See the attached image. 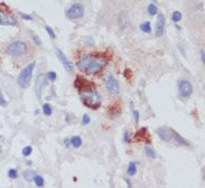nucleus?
<instances>
[{
  "mask_svg": "<svg viewBox=\"0 0 205 188\" xmlns=\"http://www.w3.org/2000/svg\"><path fill=\"white\" fill-rule=\"evenodd\" d=\"M107 61L102 56L98 55H85L79 59L77 68L84 73L90 75H95L104 68Z\"/></svg>",
  "mask_w": 205,
  "mask_h": 188,
  "instance_id": "obj_1",
  "label": "nucleus"
},
{
  "mask_svg": "<svg viewBox=\"0 0 205 188\" xmlns=\"http://www.w3.org/2000/svg\"><path fill=\"white\" fill-rule=\"evenodd\" d=\"M82 98H83V102L84 104L91 109H96L99 106L101 105V102H102V99H101V95L96 92V91L92 90V89H87L82 93Z\"/></svg>",
  "mask_w": 205,
  "mask_h": 188,
  "instance_id": "obj_2",
  "label": "nucleus"
},
{
  "mask_svg": "<svg viewBox=\"0 0 205 188\" xmlns=\"http://www.w3.org/2000/svg\"><path fill=\"white\" fill-rule=\"evenodd\" d=\"M35 66H36V62H33L30 63V64H28L27 66L20 72L19 76L17 78V83H18V85H19L20 87H28V86H29Z\"/></svg>",
  "mask_w": 205,
  "mask_h": 188,
  "instance_id": "obj_3",
  "label": "nucleus"
},
{
  "mask_svg": "<svg viewBox=\"0 0 205 188\" xmlns=\"http://www.w3.org/2000/svg\"><path fill=\"white\" fill-rule=\"evenodd\" d=\"M28 52V45L23 40H16L12 42L7 47V53L11 55L14 57H19V56H24Z\"/></svg>",
  "mask_w": 205,
  "mask_h": 188,
  "instance_id": "obj_4",
  "label": "nucleus"
},
{
  "mask_svg": "<svg viewBox=\"0 0 205 188\" xmlns=\"http://www.w3.org/2000/svg\"><path fill=\"white\" fill-rule=\"evenodd\" d=\"M0 25H4V26H18L17 19L11 15L9 8L5 4H0Z\"/></svg>",
  "mask_w": 205,
  "mask_h": 188,
  "instance_id": "obj_5",
  "label": "nucleus"
},
{
  "mask_svg": "<svg viewBox=\"0 0 205 188\" xmlns=\"http://www.w3.org/2000/svg\"><path fill=\"white\" fill-rule=\"evenodd\" d=\"M84 15V7L82 4L75 2L66 10V17L71 20H76L82 18Z\"/></svg>",
  "mask_w": 205,
  "mask_h": 188,
  "instance_id": "obj_6",
  "label": "nucleus"
},
{
  "mask_svg": "<svg viewBox=\"0 0 205 188\" xmlns=\"http://www.w3.org/2000/svg\"><path fill=\"white\" fill-rule=\"evenodd\" d=\"M104 84L107 90L110 92L111 94H118L120 91V84L117 78L111 74H107L106 78H104Z\"/></svg>",
  "mask_w": 205,
  "mask_h": 188,
  "instance_id": "obj_7",
  "label": "nucleus"
},
{
  "mask_svg": "<svg viewBox=\"0 0 205 188\" xmlns=\"http://www.w3.org/2000/svg\"><path fill=\"white\" fill-rule=\"evenodd\" d=\"M178 91L183 98H189L193 94V85L187 80H181L178 82Z\"/></svg>",
  "mask_w": 205,
  "mask_h": 188,
  "instance_id": "obj_8",
  "label": "nucleus"
},
{
  "mask_svg": "<svg viewBox=\"0 0 205 188\" xmlns=\"http://www.w3.org/2000/svg\"><path fill=\"white\" fill-rule=\"evenodd\" d=\"M47 84V76L46 74H39L36 78V82H35V92H36V95H37V98H39L42 96V92H43V89L45 87V85Z\"/></svg>",
  "mask_w": 205,
  "mask_h": 188,
  "instance_id": "obj_9",
  "label": "nucleus"
},
{
  "mask_svg": "<svg viewBox=\"0 0 205 188\" xmlns=\"http://www.w3.org/2000/svg\"><path fill=\"white\" fill-rule=\"evenodd\" d=\"M165 25H166V18L162 14H158L157 16V21H156V31L155 35L156 37H162L164 33H165Z\"/></svg>",
  "mask_w": 205,
  "mask_h": 188,
  "instance_id": "obj_10",
  "label": "nucleus"
},
{
  "mask_svg": "<svg viewBox=\"0 0 205 188\" xmlns=\"http://www.w3.org/2000/svg\"><path fill=\"white\" fill-rule=\"evenodd\" d=\"M56 55H57V57H58L59 62L62 63V65L64 66V68H65L68 73H72L73 70H74V67H73V65H72V63L67 59V57L65 56V54H64L63 52L61 51L59 48H56Z\"/></svg>",
  "mask_w": 205,
  "mask_h": 188,
  "instance_id": "obj_11",
  "label": "nucleus"
},
{
  "mask_svg": "<svg viewBox=\"0 0 205 188\" xmlns=\"http://www.w3.org/2000/svg\"><path fill=\"white\" fill-rule=\"evenodd\" d=\"M156 132H157L158 137L164 141H169L173 138V131L168 127H160L156 130Z\"/></svg>",
  "mask_w": 205,
  "mask_h": 188,
  "instance_id": "obj_12",
  "label": "nucleus"
},
{
  "mask_svg": "<svg viewBox=\"0 0 205 188\" xmlns=\"http://www.w3.org/2000/svg\"><path fill=\"white\" fill-rule=\"evenodd\" d=\"M173 137H174V139H175V141H177L179 145L186 146V147H189V146H191L189 141H187L186 139H184V138L181 137V134H178L177 132H173Z\"/></svg>",
  "mask_w": 205,
  "mask_h": 188,
  "instance_id": "obj_13",
  "label": "nucleus"
},
{
  "mask_svg": "<svg viewBox=\"0 0 205 188\" xmlns=\"http://www.w3.org/2000/svg\"><path fill=\"white\" fill-rule=\"evenodd\" d=\"M137 174V162L131 161L129 162V166L127 168V175L128 176H134Z\"/></svg>",
  "mask_w": 205,
  "mask_h": 188,
  "instance_id": "obj_14",
  "label": "nucleus"
},
{
  "mask_svg": "<svg viewBox=\"0 0 205 188\" xmlns=\"http://www.w3.org/2000/svg\"><path fill=\"white\" fill-rule=\"evenodd\" d=\"M36 176V172L33 171V170H25L24 172H23V177L25 178V180L26 181H34V178H35Z\"/></svg>",
  "mask_w": 205,
  "mask_h": 188,
  "instance_id": "obj_15",
  "label": "nucleus"
},
{
  "mask_svg": "<svg viewBox=\"0 0 205 188\" xmlns=\"http://www.w3.org/2000/svg\"><path fill=\"white\" fill-rule=\"evenodd\" d=\"M145 153L147 155V157H149L150 159H155L157 157V152L155 151V149L150 146H146L145 147Z\"/></svg>",
  "mask_w": 205,
  "mask_h": 188,
  "instance_id": "obj_16",
  "label": "nucleus"
},
{
  "mask_svg": "<svg viewBox=\"0 0 205 188\" xmlns=\"http://www.w3.org/2000/svg\"><path fill=\"white\" fill-rule=\"evenodd\" d=\"M71 145L73 146V148H80L82 146V138L80 136H75L71 139Z\"/></svg>",
  "mask_w": 205,
  "mask_h": 188,
  "instance_id": "obj_17",
  "label": "nucleus"
},
{
  "mask_svg": "<svg viewBox=\"0 0 205 188\" xmlns=\"http://www.w3.org/2000/svg\"><path fill=\"white\" fill-rule=\"evenodd\" d=\"M147 138H149V136H147V129L142 128L141 130H139L137 134H136V139L137 140H145Z\"/></svg>",
  "mask_w": 205,
  "mask_h": 188,
  "instance_id": "obj_18",
  "label": "nucleus"
},
{
  "mask_svg": "<svg viewBox=\"0 0 205 188\" xmlns=\"http://www.w3.org/2000/svg\"><path fill=\"white\" fill-rule=\"evenodd\" d=\"M140 29H141L144 33L149 34L150 31H151V25H150L149 21H145V23H142L141 25H140Z\"/></svg>",
  "mask_w": 205,
  "mask_h": 188,
  "instance_id": "obj_19",
  "label": "nucleus"
},
{
  "mask_svg": "<svg viewBox=\"0 0 205 188\" xmlns=\"http://www.w3.org/2000/svg\"><path fill=\"white\" fill-rule=\"evenodd\" d=\"M147 10H148V14H149V15L155 16L158 12V8L155 4H150L149 6H148V8H147Z\"/></svg>",
  "mask_w": 205,
  "mask_h": 188,
  "instance_id": "obj_20",
  "label": "nucleus"
},
{
  "mask_svg": "<svg viewBox=\"0 0 205 188\" xmlns=\"http://www.w3.org/2000/svg\"><path fill=\"white\" fill-rule=\"evenodd\" d=\"M34 181H35V184L37 187H43L44 186V178L42 176H39V175H36L35 178H34Z\"/></svg>",
  "mask_w": 205,
  "mask_h": 188,
  "instance_id": "obj_21",
  "label": "nucleus"
},
{
  "mask_svg": "<svg viewBox=\"0 0 205 188\" xmlns=\"http://www.w3.org/2000/svg\"><path fill=\"white\" fill-rule=\"evenodd\" d=\"M172 20L174 23H178L181 20V14L179 11H174L173 15H172Z\"/></svg>",
  "mask_w": 205,
  "mask_h": 188,
  "instance_id": "obj_22",
  "label": "nucleus"
},
{
  "mask_svg": "<svg viewBox=\"0 0 205 188\" xmlns=\"http://www.w3.org/2000/svg\"><path fill=\"white\" fill-rule=\"evenodd\" d=\"M43 112L45 115H51L52 114V108L48 103H45L43 105Z\"/></svg>",
  "mask_w": 205,
  "mask_h": 188,
  "instance_id": "obj_23",
  "label": "nucleus"
},
{
  "mask_svg": "<svg viewBox=\"0 0 205 188\" xmlns=\"http://www.w3.org/2000/svg\"><path fill=\"white\" fill-rule=\"evenodd\" d=\"M23 156L25 157H28V156H30L33 152V148L30 147V146H27V147H25V148H23Z\"/></svg>",
  "mask_w": 205,
  "mask_h": 188,
  "instance_id": "obj_24",
  "label": "nucleus"
},
{
  "mask_svg": "<svg viewBox=\"0 0 205 188\" xmlns=\"http://www.w3.org/2000/svg\"><path fill=\"white\" fill-rule=\"evenodd\" d=\"M8 176L11 179H16V178H18V171H17L16 169H9Z\"/></svg>",
  "mask_w": 205,
  "mask_h": 188,
  "instance_id": "obj_25",
  "label": "nucleus"
},
{
  "mask_svg": "<svg viewBox=\"0 0 205 188\" xmlns=\"http://www.w3.org/2000/svg\"><path fill=\"white\" fill-rule=\"evenodd\" d=\"M46 76H47V80H49L52 82H54L56 80V77H57V75H56L55 72H48L47 74H46Z\"/></svg>",
  "mask_w": 205,
  "mask_h": 188,
  "instance_id": "obj_26",
  "label": "nucleus"
},
{
  "mask_svg": "<svg viewBox=\"0 0 205 188\" xmlns=\"http://www.w3.org/2000/svg\"><path fill=\"white\" fill-rule=\"evenodd\" d=\"M45 29H46V31H47V34H48L49 36H51L52 38H53V39L56 38L55 33H54V30L52 29V27H49V26H46V27H45Z\"/></svg>",
  "mask_w": 205,
  "mask_h": 188,
  "instance_id": "obj_27",
  "label": "nucleus"
},
{
  "mask_svg": "<svg viewBox=\"0 0 205 188\" xmlns=\"http://www.w3.org/2000/svg\"><path fill=\"white\" fill-rule=\"evenodd\" d=\"M91 121V119L90 117H89V114H83V117H82V124H89Z\"/></svg>",
  "mask_w": 205,
  "mask_h": 188,
  "instance_id": "obj_28",
  "label": "nucleus"
},
{
  "mask_svg": "<svg viewBox=\"0 0 205 188\" xmlns=\"http://www.w3.org/2000/svg\"><path fill=\"white\" fill-rule=\"evenodd\" d=\"M19 15H20V17H21L23 19H25V20H33L32 16L27 15V14H24V12H19Z\"/></svg>",
  "mask_w": 205,
  "mask_h": 188,
  "instance_id": "obj_29",
  "label": "nucleus"
},
{
  "mask_svg": "<svg viewBox=\"0 0 205 188\" xmlns=\"http://www.w3.org/2000/svg\"><path fill=\"white\" fill-rule=\"evenodd\" d=\"M123 141L125 142H130V133L128 132V131L123 133Z\"/></svg>",
  "mask_w": 205,
  "mask_h": 188,
  "instance_id": "obj_30",
  "label": "nucleus"
},
{
  "mask_svg": "<svg viewBox=\"0 0 205 188\" xmlns=\"http://www.w3.org/2000/svg\"><path fill=\"white\" fill-rule=\"evenodd\" d=\"M0 105H1V106L7 105V101L5 100L4 95H2V92H0Z\"/></svg>",
  "mask_w": 205,
  "mask_h": 188,
  "instance_id": "obj_31",
  "label": "nucleus"
},
{
  "mask_svg": "<svg viewBox=\"0 0 205 188\" xmlns=\"http://www.w3.org/2000/svg\"><path fill=\"white\" fill-rule=\"evenodd\" d=\"M33 40H34V43H35L37 46H40V45H42V42H40V39L38 36H36V35L33 36Z\"/></svg>",
  "mask_w": 205,
  "mask_h": 188,
  "instance_id": "obj_32",
  "label": "nucleus"
},
{
  "mask_svg": "<svg viewBox=\"0 0 205 188\" xmlns=\"http://www.w3.org/2000/svg\"><path fill=\"white\" fill-rule=\"evenodd\" d=\"M134 117L136 120V123H139V112L137 110H134Z\"/></svg>",
  "mask_w": 205,
  "mask_h": 188,
  "instance_id": "obj_33",
  "label": "nucleus"
},
{
  "mask_svg": "<svg viewBox=\"0 0 205 188\" xmlns=\"http://www.w3.org/2000/svg\"><path fill=\"white\" fill-rule=\"evenodd\" d=\"M64 145L66 146V147H68V146L71 145V139H65V140H64Z\"/></svg>",
  "mask_w": 205,
  "mask_h": 188,
  "instance_id": "obj_34",
  "label": "nucleus"
},
{
  "mask_svg": "<svg viewBox=\"0 0 205 188\" xmlns=\"http://www.w3.org/2000/svg\"><path fill=\"white\" fill-rule=\"evenodd\" d=\"M205 55H204V51L201 52V59H202V63H205Z\"/></svg>",
  "mask_w": 205,
  "mask_h": 188,
  "instance_id": "obj_35",
  "label": "nucleus"
},
{
  "mask_svg": "<svg viewBox=\"0 0 205 188\" xmlns=\"http://www.w3.org/2000/svg\"><path fill=\"white\" fill-rule=\"evenodd\" d=\"M0 152H1V146H0Z\"/></svg>",
  "mask_w": 205,
  "mask_h": 188,
  "instance_id": "obj_36",
  "label": "nucleus"
},
{
  "mask_svg": "<svg viewBox=\"0 0 205 188\" xmlns=\"http://www.w3.org/2000/svg\"><path fill=\"white\" fill-rule=\"evenodd\" d=\"M0 137H1V136H0Z\"/></svg>",
  "mask_w": 205,
  "mask_h": 188,
  "instance_id": "obj_37",
  "label": "nucleus"
}]
</instances>
